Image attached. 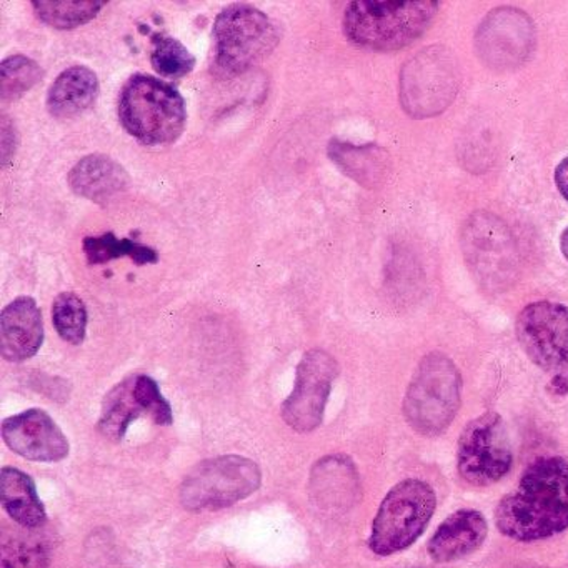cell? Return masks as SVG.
I'll list each match as a JSON object with an SVG mask.
<instances>
[{"mask_svg": "<svg viewBox=\"0 0 568 568\" xmlns=\"http://www.w3.org/2000/svg\"><path fill=\"white\" fill-rule=\"evenodd\" d=\"M500 534L517 541H537L568 528V460L541 457L521 475L517 488L495 510Z\"/></svg>", "mask_w": 568, "mask_h": 568, "instance_id": "cell-1", "label": "cell"}, {"mask_svg": "<svg viewBox=\"0 0 568 568\" xmlns=\"http://www.w3.org/2000/svg\"><path fill=\"white\" fill-rule=\"evenodd\" d=\"M438 12L434 0L372 2L358 0L348 4L344 14V32L352 44L372 51H397L417 41Z\"/></svg>", "mask_w": 568, "mask_h": 568, "instance_id": "cell-2", "label": "cell"}, {"mask_svg": "<svg viewBox=\"0 0 568 568\" xmlns=\"http://www.w3.org/2000/svg\"><path fill=\"white\" fill-rule=\"evenodd\" d=\"M119 119L125 131L142 144L164 145L181 138L187 109L174 85L152 75L138 74L122 89Z\"/></svg>", "mask_w": 568, "mask_h": 568, "instance_id": "cell-3", "label": "cell"}, {"mask_svg": "<svg viewBox=\"0 0 568 568\" xmlns=\"http://www.w3.org/2000/svg\"><path fill=\"white\" fill-rule=\"evenodd\" d=\"M435 507L437 497L427 481L417 478L400 481L385 495L378 507L368 547L381 557L405 550L424 534Z\"/></svg>", "mask_w": 568, "mask_h": 568, "instance_id": "cell-4", "label": "cell"}, {"mask_svg": "<svg viewBox=\"0 0 568 568\" xmlns=\"http://www.w3.org/2000/svg\"><path fill=\"white\" fill-rule=\"evenodd\" d=\"M460 394V372L454 362L444 354L427 355L408 385L405 418L420 434H440L454 420Z\"/></svg>", "mask_w": 568, "mask_h": 568, "instance_id": "cell-5", "label": "cell"}, {"mask_svg": "<svg viewBox=\"0 0 568 568\" xmlns=\"http://www.w3.org/2000/svg\"><path fill=\"white\" fill-rule=\"evenodd\" d=\"M215 61L231 74H242L274 52L281 42L278 26L252 6L224 9L214 22Z\"/></svg>", "mask_w": 568, "mask_h": 568, "instance_id": "cell-6", "label": "cell"}, {"mask_svg": "<svg viewBox=\"0 0 568 568\" xmlns=\"http://www.w3.org/2000/svg\"><path fill=\"white\" fill-rule=\"evenodd\" d=\"M258 465L241 455H222L199 464L185 477L181 501L187 510H221L244 500L261 487Z\"/></svg>", "mask_w": 568, "mask_h": 568, "instance_id": "cell-7", "label": "cell"}, {"mask_svg": "<svg viewBox=\"0 0 568 568\" xmlns=\"http://www.w3.org/2000/svg\"><path fill=\"white\" fill-rule=\"evenodd\" d=\"M514 464L510 437L504 418L495 412L478 415L458 438V471L468 484L491 485Z\"/></svg>", "mask_w": 568, "mask_h": 568, "instance_id": "cell-8", "label": "cell"}, {"mask_svg": "<svg viewBox=\"0 0 568 568\" xmlns=\"http://www.w3.org/2000/svg\"><path fill=\"white\" fill-rule=\"evenodd\" d=\"M517 338L527 357L554 377L568 378V307L534 302L517 318Z\"/></svg>", "mask_w": 568, "mask_h": 568, "instance_id": "cell-9", "label": "cell"}, {"mask_svg": "<svg viewBox=\"0 0 568 568\" xmlns=\"http://www.w3.org/2000/svg\"><path fill=\"white\" fill-rule=\"evenodd\" d=\"M338 365L321 348L308 351L297 367L294 392L282 407V417L297 432H312L321 425Z\"/></svg>", "mask_w": 568, "mask_h": 568, "instance_id": "cell-10", "label": "cell"}, {"mask_svg": "<svg viewBox=\"0 0 568 568\" xmlns=\"http://www.w3.org/2000/svg\"><path fill=\"white\" fill-rule=\"evenodd\" d=\"M8 447L32 462H61L69 455V440L48 412L31 408L2 422Z\"/></svg>", "mask_w": 568, "mask_h": 568, "instance_id": "cell-11", "label": "cell"}, {"mask_svg": "<svg viewBox=\"0 0 568 568\" xmlns=\"http://www.w3.org/2000/svg\"><path fill=\"white\" fill-rule=\"evenodd\" d=\"M44 342L41 308L32 297L12 301L0 315V352L9 362L34 357Z\"/></svg>", "mask_w": 568, "mask_h": 568, "instance_id": "cell-12", "label": "cell"}, {"mask_svg": "<svg viewBox=\"0 0 568 568\" xmlns=\"http://www.w3.org/2000/svg\"><path fill=\"white\" fill-rule=\"evenodd\" d=\"M487 534L488 525L484 515L478 510L464 508L442 521L434 537L428 540V555L437 564L460 560L478 550Z\"/></svg>", "mask_w": 568, "mask_h": 568, "instance_id": "cell-13", "label": "cell"}, {"mask_svg": "<svg viewBox=\"0 0 568 568\" xmlns=\"http://www.w3.org/2000/svg\"><path fill=\"white\" fill-rule=\"evenodd\" d=\"M68 181L75 194L101 205H108L131 185L125 169L102 154L88 155L79 161L69 172Z\"/></svg>", "mask_w": 568, "mask_h": 568, "instance_id": "cell-14", "label": "cell"}, {"mask_svg": "<svg viewBox=\"0 0 568 568\" xmlns=\"http://www.w3.org/2000/svg\"><path fill=\"white\" fill-rule=\"evenodd\" d=\"M99 79L91 69L75 65L62 72L48 95V108L54 118H75L94 105Z\"/></svg>", "mask_w": 568, "mask_h": 568, "instance_id": "cell-15", "label": "cell"}, {"mask_svg": "<svg viewBox=\"0 0 568 568\" xmlns=\"http://www.w3.org/2000/svg\"><path fill=\"white\" fill-rule=\"evenodd\" d=\"M0 500L9 517L22 527L38 528L48 520L34 480L19 468L6 467L0 471Z\"/></svg>", "mask_w": 568, "mask_h": 568, "instance_id": "cell-16", "label": "cell"}, {"mask_svg": "<svg viewBox=\"0 0 568 568\" xmlns=\"http://www.w3.org/2000/svg\"><path fill=\"white\" fill-rule=\"evenodd\" d=\"M141 414H144V410L135 400L134 377L125 378L105 397L99 428L105 437L115 442L122 440L132 422Z\"/></svg>", "mask_w": 568, "mask_h": 568, "instance_id": "cell-17", "label": "cell"}, {"mask_svg": "<svg viewBox=\"0 0 568 568\" xmlns=\"http://www.w3.org/2000/svg\"><path fill=\"white\" fill-rule=\"evenodd\" d=\"M84 252L88 261L94 265L108 264L121 257H131L138 265L155 264L159 261L154 248L145 247L131 239H118L112 232L101 237H85Z\"/></svg>", "mask_w": 568, "mask_h": 568, "instance_id": "cell-18", "label": "cell"}, {"mask_svg": "<svg viewBox=\"0 0 568 568\" xmlns=\"http://www.w3.org/2000/svg\"><path fill=\"white\" fill-rule=\"evenodd\" d=\"M105 2L99 0H78V2H48V0H34L32 8L44 24L51 28L75 29L88 24L104 8Z\"/></svg>", "mask_w": 568, "mask_h": 568, "instance_id": "cell-19", "label": "cell"}, {"mask_svg": "<svg viewBox=\"0 0 568 568\" xmlns=\"http://www.w3.org/2000/svg\"><path fill=\"white\" fill-rule=\"evenodd\" d=\"M44 78L38 62L26 55H11L0 64V99L18 101Z\"/></svg>", "mask_w": 568, "mask_h": 568, "instance_id": "cell-20", "label": "cell"}, {"mask_svg": "<svg viewBox=\"0 0 568 568\" xmlns=\"http://www.w3.org/2000/svg\"><path fill=\"white\" fill-rule=\"evenodd\" d=\"M52 321L62 341L81 345L88 332V308L79 295L64 292L52 305Z\"/></svg>", "mask_w": 568, "mask_h": 568, "instance_id": "cell-21", "label": "cell"}, {"mask_svg": "<svg viewBox=\"0 0 568 568\" xmlns=\"http://www.w3.org/2000/svg\"><path fill=\"white\" fill-rule=\"evenodd\" d=\"M152 42H154L151 54L152 68L158 74L164 78H184L194 71V55L178 39L158 34Z\"/></svg>", "mask_w": 568, "mask_h": 568, "instance_id": "cell-22", "label": "cell"}, {"mask_svg": "<svg viewBox=\"0 0 568 568\" xmlns=\"http://www.w3.org/2000/svg\"><path fill=\"white\" fill-rule=\"evenodd\" d=\"M374 148H357L345 142L332 141L328 148L332 161L345 172V174L365 184L371 181L372 165H374Z\"/></svg>", "mask_w": 568, "mask_h": 568, "instance_id": "cell-23", "label": "cell"}, {"mask_svg": "<svg viewBox=\"0 0 568 568\" xmlns=\"http://www.w3.org/2000/svg\"><path fill=\"white\" fill-rule=\"evenodd\" d=\"M134 395L142 410L148 412L154 418L155 424L172 425L174 412H172L171 404L162 397L161 388L154 378L149 375L134 377Z\"/></svg>", "mask_w": 568, "mask_h": 568, "instance_id": "cell-24", "label": "cell"}, {"mask_svg": "<svg viewBox=\"0 0 568 568\" xmlns=\"http://www.w3.org/2000/svg\"><path fill=\"white\" fill-rule=\"evenodd\" d=\"M2 568H48V555L41 545L12 538L2 545Z\"/></svg>", "mask_w": 568, "mask_h": 568, "instance_id": "cell-25", "label": "cell"}, {"mask_svg": "<svg viewBox=\"0 0 568 568\" xmlns=\"http://www.w3.org/2000/svg\"><path fill=\"white\" fill-rule=\"evenodd\" d=\"M12 129H14V125L9 122V119L2 118V144H0V148H2V165L4 168L9 164L16 152V135H12V138L9 135Z\"/></svg>", "mask_w": 568, "mask_h": 568, "instance_id": "cell-26", "label": "cell"}, {"mask_svg": "<svg viewBox=\"0 0 568 568\" xmlns=\"http://www.w3.org/2000/svg\"><path fill=\"white\" fill-rule=\"evenodd\" d=\"M554 178L558 192H560L561 197L568 202V158H565L564 161L557 165Z\"/></svg>", "mask_w": 568, "mask_h": 568, "instance_id": "cell-27", "label": "cell"}, {"mask_svg": "<svg viewBox=\"0 0 568 568\" xmlns=\"http://www.w3.org/2000/svg\"><path fill=\"white\" fill-rule=\"evenodd\" d=\"M560 248L561 254H564V257L567 258L568 262V227L565 229L564 232H561Z\"/></svg>", "mask_w": 568, "mask_h": 568, "instance_id": "cell-28", "label": "cell"}]
</instances>
